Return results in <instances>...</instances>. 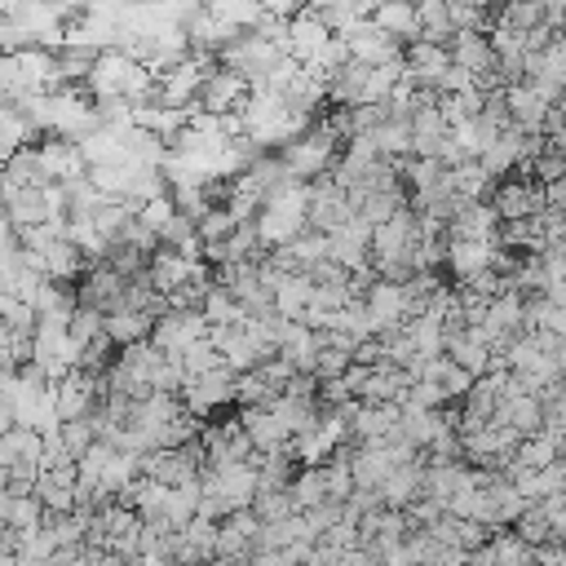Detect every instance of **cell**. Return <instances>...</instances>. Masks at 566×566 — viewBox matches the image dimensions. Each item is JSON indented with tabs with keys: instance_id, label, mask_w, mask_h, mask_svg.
Returning a JSON list of instances; mask_svg holds the SVG:
<instances>
[{
	"instance_id": "ffe728a7",
	"label": "cell",
	"mask_w": 566,
	"mask_h": 566,
	"mask_svg": "<svg viewBox=\"0 0 566 566\" xmlns=\"http://www.w3.org/2000/svg\"><path fill=\"white\" fill-rule=\"evenodd\" d=\"M6 217L28 230V226H41L50 213H45V195L41 186H6Z\"/></svg>"
},
{
	"instance_id": "7c38bea8",
	"label": "cell",
	"mask_w": 566,
	"mask_h": 566,
	"mask_svg": "<svg viewBox=\"0 0 566 566\" xmlns=\"http://www.w3.org/2000/svg\"><path fill=\"white\" fill-rule=\"evenodd\" d=\"M460 283L474 279L478 270L496 265V243L491 239H447V261H443Z\"/></svg>"
},
{
	"instance_id": "277c9868",
	"label": "cell",
	"mask_w": 566,
	"mask_h": 566,
	"mask_svg": "<svg viewBox=\"0 0 566 566\" xmlns=\"http://www.w3.org/2000/svg\"><path fill=\"white\" fill-rule=\"evenodd\" d=\"M182 403H186L199 421H208L213 412H221L226 403H235V372L221 363V368H213V372H204V377H186Z\"/></svg>"
},
{
	"instance_id": "30bf717a",
	"label": "cell",
	"mask_w": 566,
	"mask_h": 566,
	"mask_svg": "<svg viewBox=\"0 0 566 566\" xmlns=\"http://www.w3.org/2000/svg\"><path fill=\"white\" fill-rule=\"evenodd\" d=\"M399 416H403L399 403H368V399H359V407L350 416V443H372V438L399 434Z\"/></svg>"
},
{
	"instance_id": "44dd1931",
	"label": "cell",
	"mask_w": 566,
	"mask_h": 566,
	"mask_svg": "<svg viewBox=\"0 0 566 566\" xmlns=\"http://www.w3.org/2000/svg\"><path fill=\"white\" fill-rule=\"evenodd\" d=\"M204 319L208 324H221V328H239L243 319H248V306L226 289V283H213V289L204 293Z\"/></svg>"
},
{
	"instance_id": "8fae6325",
	"label": "cell",
	"mask_w": 566,
	"mask_h": 566,
	"mask_svg": "<svg viewBox=\"0 0 566 566\" xmlns=\"http://www.w3.org/2000/svg\"><path fill=\"white\" fill-rule=\"evenodd\" d=\"M548 107L553 102H544L526 80H513V85H504V111H509V120L518 124V129H526V133H540L544 129V116H548Z\"/></svg>"
},
{
	"instance_id": "9a60e30c",
	"label": "cell",
	"mask_w": 566,
	"mask_h": 566,
	"mask_svg": "<svg viewBox=\"0 0 566 566\" xmlns=\"http://www.w3.org/2000/svg\"><path fill=\"white\" fill-rule=\"evenodd\" d=\"M328 36H333V28L315 14V10H302V14H293L289 19V54L293 58H315L324 45H328Z\"/></svg>"
},
{
	"instance_id": "d6986e66",
	"label": "cell",
	"mask_w": 566,
	"mask_h": 566,
	"mask_svg": "<svg viewBox=\"0 0 566 566\" xmlns=\"http://www.w3.org/2000/svg\"><path fill=\"white\" fill-rule=\"evenodd\" d=\"M0 522H6L10 531L41 526L45 522V500L36 491H6L0 496Z\"/></svg>"
},
{
	"instance_id": "8992f818",
	"label": "cell",
	"mask_w": 566,
	"mask_h": 566,
	"mask_svg": "<svg viewBox=\"0 0 566 566\" xmlns=\"http://www.w3.org/2000/svg\"><path fill=\"white\" fill-rule=\"evenodd\" d=\"M257 535H261L257 509H252V504L230 509V513L217 522V557H252Z\"/></svg>"
},
{
	"instance_id": "2e32d148",
	"label": "cell",
	"mask_w": 566,
	"mask_h": 566,
	"mask_svg": "<svg viewBox=\"0 0 566 566\" xmlns=\"http://www.w3.org/2000/svg\"><path fill=\"white\" fill-rule=\"evenodd\" d=\"M372 23L381 32H390L394 41H416L421 36V23H416V0H377L372 6Z\"/></svg>"
},
{
	"instance_id": "d4e9b609",
	"label": "cell",
	"mask_w": 566,
	"mask_h": 566,
	"mask_svg": "<svg viewBox=\"0 0 566 566\" xmlns=\"http://www.w3.org/2000/svg\"><path fill=\"white\" fill-rule=\"evenodd\" d=\"M6 429H14V407L0 399V434H6Z\"/></svg>"
},
{
	"instance_id": "9c48e42d",
	"label": "cell",
	"mask_w": 566,
	"mask_h": 566,
	"mask_svg": "<svg viewBox=\"0 0 566 566\" xmlns=\"http://www.w3.org/2000/svg\"><path fill=\"white\" fill-rule=\"evenodd\" d=\"M239 421H243V434H248V443H252V451H261V456H270V451H283L293 443V434H289V425H283L265 403L261 407H243L239 412Z\"/></svg>"
},
{
	"instance_id": "3957f363",
	"label": "cell",
	"mask_w": 566,
	"mask_h": 566,
	"mask_svg": "<svg viewBox=\"0 0 566 566\" xmlns=\"http://www.w3.org/2000/svg\"><path fill=\"white\" fill-rule=\"evenodd\" d=\"M208 337V319L199 306H186V311H160L155 324H151V346L164 350V355H182L191 341Z\"/></svg>"
},
{
	"instance_id": "e0dca14e",
	"label": "cell",
	"mask_w": 566,
	"mask_h": 566,
	"mask_svg": "<svg viewBox=\"0 0 566 566\" xmlns=\"http://www.w3.org/2000/svg\"><path fill=\"white\" fill-rule=\"evenodd\" d=\"M80 142V151H85V164L94 168V164H124L129 160V142H124V133H116V129H107V124H98V129H89L85 138H76Z\"/></svg>"
},
{
	"instance_id": "4316f807",
	"label": "cell",
	"mask_w": 566,
	"mask_h": 566,
	"mask_svg": "<svg viewBox=\"0 0 566 566\" xmlns=\"http://www.w3.org/2000/svg\"><path fill=\"white\" fill-rule=\"evenodd\" d=\"M0 54H6V36H0Z\"/></svg>"
},
{
	"instance_id": "6da1fadb",
	"label": "cell",
	"mask_w": 566,
	"mask_h": 566,
	"mask_svg": "<svg viewBox=\"0 0 566 566\" xmlns=\"http://www.w3.org/2000/svg\"><path fill=\"white\" fill-rule=\"evenodd\" d=\"M341 142H346V138H341L328 120H315L306 133H297L293 142L279 146V160H283V168H289L293 177L315 182V177L333 173V164H337V155H341Z\"/></svg>"
},
{
	"instance_id": "5b68a950",
	"label": "cell",
	"mask_w": 566,
	"mask_h": 566,
	"mask_svg": "<svg viewBox=\"0 0 566 566\" xmlns=\"http://www.w3.org/2000/svg\"><path fill=\"white\" fill-rule=\"evenodd\" d=\"M133 54H124L120 45H111V50H102V54H94V67H89V76H85V89H89V98L94 102H107V98H124V80H129V72H133Z\"/></svg>"
},
{
	"instance_id": "52a82bcc",
	"label": "cell",
	"mask_w": 566,
	"mask_h": 566,
	"mask_svg": "<svg viewBox=\"0 0 566 566\" xmlns=\"http://www.w3.org/2000/svg\"><path fill=\"white\" fill-rule=\"evenodd\" d=\"M41 151V164H45V177L50 182H76L89 173L85 164V151L76 138H58V133H45V142H36Z\"/></svg>"
},
{
	"instance_id": "ac0fdd59",
	"label": "cell",
	"mask_w": 566,
	"mask_h": 566,
	"mask_svg": "<svg viewBox=\"0 0 566 566\" xmlns=\"http://www.w3.org/2000/svg\"><path fill=\"white\" fill-rule=\"evenodd\" d=\"M0 182H6V186H45V182H50L36 142L19 146L10 160H0Z\"/></svg>"
},
{
	"instance_id": "ba28073f",
	"label": "cell",
	"mask_w": 566,
	"mask_h": 566,
	"mask_svg": "<svg viewBox=\"0 0 566 566\" xmlns=\"http://www.w3.org/2000/svg\"><path fill=\"white\" fill-rule=\"evenodd\" d=\"M248 98V76H239V72H230V67H213L208 76H204V85H199V107L204 111H239V102Z\"/></svg>"
},
{
	"instance_id": "4fadbf2b",
	"label": "cell",
	"mask_w": 566,
	"mask_h": 566,
	"mask_svg": "<svg viewBox=\"0 0 566 566\" xmlns=\"http://www.w3.org/2000/svg\"><path fill=\"white\" fill-rule=\"evenodd\" d=\"M151 324H155V315H146V311H138V306H111V311H102V333L116 341V350L120 346H133V341H146L151 337Z\"/></svg>"
},
{
	"instance_id": "cb8c5ba5",
	"label": "cell",
	"mask_w": 566,
	"mask_h": 566,
	"mask_svg": "<svg viewBox=\"0 0 566 566\" xmlns=\"http://www.w3.org/2000/svg\"><path fill=\"white\" fill-rule=\"evenodd\" d=\"M67 333H72V341L85 350L89 341H98V337H102V311H94V306H85V302H80V306L72 311Z\"/></svg>"
},
{
	"instance_id": "5bb4252c",
	"label": "cell",
	"mask_w": 566,
	"mask_h": 566,
	"mask_svg": "<svg viewBox=\"0 0 566 566\" xmlns=\"http://www.w3.org/2000/svg\"><path fill=\"white\" fill-rule=\"evenodd\" d=\"M311 297H315V279L306 270H283L279 274V283H274V311L283 319H302L306 306H311Z\"/></svg>"
},
{
	"instance_id": "603a6c76",
	"label": "cell",
	"mask_w": 566,
	"mask_h": 566,
	"mask_svg": "<svg viewBox=\"0 0 566 566\" xmlns=\"http://www.w3.org/2000/svg\"><path fill=\"white\" fill-rule=\"evenodd\" d=\"M67 239L89 257V265L102 261V257H107V243H111V239L94 226V217H67Z\"/></svg>"
},
{
	"instance_id": "484cf974",
	"label": "cell",
	"mask_w": 566,
	"mask_h": 566,
	"mask_svg": "<svg viewBox=\"0 0 566 566\" xmlns=\"http://www.w3.org/2000/svg\"><path fill=\"white\" fill-rule=\"evenodd\" d=\"M10 491V469H0V496Z\"/></svg>"
},
{
	"instance_id": "7a4b0ae2",
	"label": "cell",
	"mask_w": 566,
	"mask_h": 566,
	"mask_svg": "<svg viewBox=\"0 0 566 566\" xmlns=\"http://www.w3.org/2000/svg\"><path fill=\"white\" fill-rule=\"evenodd\" d=\"M363 311H368V319H372V328L377 333H394V328H403L407 324V293H403V279H385V274H377L368 289H363Z\"/></svg>"
},
{
	"instance_id": "7402d4cb",
	"label": "cell",
	"mask_w": 566,
	"mask_h": 566,
	"mask_svg": "<svg viewBox=\"0 0 566 566\" xmlns=\"http://www.w3.org/2000/svg\"><path fill=\"white\" fill-rule=\"evenodd\" d=\"M500 416L518 434H535L544 425V403H540V394H509V399H500Z\"/></svg>"
}]
</instances>
